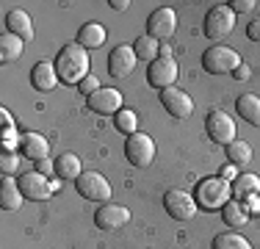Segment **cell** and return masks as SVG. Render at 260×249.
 I'll list each match as a JSON object with an SVG mask.
<instances>
[{
    "label": "cell",
    "instance_id": "31",
    "mask_svg": "<svg viewBox=\"0 0 260 249\" xmlns=\"http://www.w3.org/2000/svg\"><path fill=\"white\" fill-rule=\"evenodd\" d=\"M17 166H20V152H3V158H0V172H3V177L14 174Z\"/></svg>",
    "mask_w": 260,
    "mask_h": 249
},
{
    "label": "cell",
    "instance_id": "35",
    "mask_svg": "<svg viewBox=\"0 0 260 249\" xmlns=\"http://www.w3.org/2000/svg\"><path fill=\"white\" fill-rule=\"evenodd\" d=\"M219 177H224L227 183H235V177H238V166H233V164L221 166V174H219Z\"/></svg>",
    "mask_w": 260,
    "mask_h": 249
},
{
    "label": "cell",
    "instance_id": "27",
    "mask_svg": "<svg viewBox=\"0 0 260 249\" xmlns=\"http://www.w3.org/2000/svg\"><path fill=\"white\" fill-rule=\"evenodd\" d=\"M213 249H252V244L241 233L230 230V233H219V235H216V238H213Z\"/></svg>",
    "mask_w": 260,
    "mask_h": 249
},
{
    "label": "cell",
    "instance_id": "6",
    "mask_svg": "<svg viewBox=\"0 0 260 249\" xmlns=\"http://www.w3.org/2000/svg\"><path fill=\"white\" fill-rule=\"evenodd\" d=\"M235 28V11L230 6H213L205 17V36L213 42L224 39L227 34H233Z\"/></svg>",
    "mask_w": 260,
    "mask_h": 249
},
{
    "label": "cell",
    "instance_id": "2",
    "mask_svg": "<svg viewBox=\"0 0 260 249\" xmlns=\"http://www.w3.org/2000/svg\"><path fill=\"white\" fill-rule=\"evenodd\" d=\"M233 197V183H227L224 177H205L197 183L194 199L200 208L205 210H221Z\"/></svg>",
    "mask_w": 260,
    "mask_h": 249
},
{
    "label": "cell",
    "instance_id": "40",
    "mask_svg": "<svg viewBox=\"0 0 260 249\" xmlns=\"http://www.w3.org/2000/svg\"><path fill=\"white\" fill-rule=\"evenodd\" d=\"M0 119H3V128H14V119H11V114H9V111H0Z\"/></svg>",
    "mask_w": 260,
    "mask_h": 249
},
{
    "label": "cell",
    "instance_id": "18",
    "mask_svg": "<svg viewBox=\"0 0 260 249\" xmlns=\"http://www.w3.org/2000/svg\"><path fill=\"white\" fill-rule=\"evenodd\" d=\"M30 83H34L36 91H53L55 86H58L55 64H50V61H39V64L30 70Z\"/></svg>",
    "mask_w": 260,
    "mask_h": 249
},
{
    "label": "cell",
    "instance_id": "25",
    "mask_svg": "<svg viewBox=\"0 0 260 249\" xmlns=\"http://www.w3.org/2000/svg\"><path fill=\"white\" fill-rule=\"evenodd\" d=\"M133 50H136V55H139L141 61L152 64V61H155L158 55H160V42L152 39L150 34H144V36H139V39L133 42Z\"/></svg>",
    "mask_w": 260,
    "mask_h": 249
},
{
    "label": "cell",
    "instance_id": "28",
    "mask_svg": "<svg viewBox=\"0 0 260 249\" xmlns=\"http://www.w3.org/2000/svg\"><path fill=\"white\" fill-rule=\"evenodd\" d=\"M227 161H230L233 166L249 164V161H252V147L246 144L244 139H235L233 144H227Z\"/></svg>",
    "mask_w": 260,
    "mask_h": 249
},
{
    "label": "cell",
    "instance_id": "1",
    "mask_svg": "<svg viewBox=\"0 0 260 249\" xmlns=\"http://www.w3.org/2000/svg\"><path fill=\"white\" fill-rule=\"evenodd\" d=\"M91 61H89V50L80 47L78 42H70L58 50L55 55V72H58V80L64 86H80L86 78H89Z\"/></svg>",
    "mask_w": 260,
    "mask_h": 249
},
{
    "label": "cell",
    "instance_id": "34",
    "mask_svg": "<svg viewBox=\"0 0 260 249\" xmlns=\"http://www.w3.org/2000/svg\"><path fill=\"white\" fill-rule=\"evenodd\" d=\"M241 205H244V210H246L249 216H257V213H260V194H252V197H246Z\"/></svg>",
    "mask_w": 260,
    "mask_h": 249
},
{
    "label": "cell",
    "instance_id": "38",
    "mask_svg": "<svg viewBox=\"0 0 260 249\" xmlns=\"http://www.w3.org/2000/svg\"><path fill=\"white\" fill-rule=\"evenodd\" d=\"M111 9H114V11H127L130 9V0H111Z\"/></svg>",
    "mask_w": 260,
    "mask_h": 249
},
{
    "label": "cell",
    "instance_id": "17",
    "mask_svg": "<svg viewBox=\"0 0 260 249\" xmlns=\"http://www.w3.org/2000/svg\"><path fill=\"white\" fill-rule=\"evenodd\" d=\"M6 30L14 36H20L22 42L34 39V22H30V14L22 9H11L9 14H6Z\"/></svg>",
    "mask_w": 260,
    "mask_h": 249
},
{
    "label": "cell",
    "instance_id": "32",
    "mask_svg": "<svg viewBox=\"0 0 260 249\" xmlns=\"http://www.w3.org/2000/svg\"><path fill=\"white\" fill-rule=\"evenodd\" d=\"M78 89H80V95H86V97H91V95H94V91H100V89H103V86H100V80H97V78H94V75H89V78H86V80H83V83H80V86H78Z\"/></svg>",
    "mask_w": 260,
    "mask_h": 249
},
{
    "label": "cell",
    "instance_id": "14",
    "mask_svg": "<svg viewBox=\"0 0 260 249\" xmlns=\"http://www.w3.org/2000/svg\"><path fill=\"white\" fill-rule=\"evenodd\" d=\"M20 191H22V197L25 199H34V202H39V199H47L53 194L50 191V180L45 177L42 172H25V174H20Z\"/></svg>",
    "mask_w": 260,
    "mask_h": 249
},
{
    "label": "cell",
    "instance_id": "36",
    "mask_svg": "<svg viewBox=\"0 0 260 249\" xmlns=\"http://www.w3.org/2000/svg\"><path fill=\"white\" fill-rule=\"evenodd\" d=\"M246 36H249L252 42H260V20H252L246 25Z\"/></svg>",
    "mask_w": 260,
    "mask_h": 249
},
{
    "label": "cell",
    "instance_id": "23",
    "mask_svg": "<svg viewBox=\"0 0 260 249\" xmlns=\"http://www.w3.org/2000/svg\"><path fill=\"white\" fill-rule=\"evenodd\" d=\"M252 194H260V177L257 174H238L235 177V183H233V197L238 199V202H244L246 197H252Z\"/></svg>",
    "mask_w": 260,
    "mask_h": 249
},
{
    "label": "cell",
    "instance_id": "37",
    "mask_svg": "<svg viewBox=\"0 0 260 249\" xmlns=\"http://www.w3.org/2000/svg\"><path fill=\"white\" fill-rule=\"evenodd\" d=\"M233 75H235V80H249V78H252V67H249V64H241Z\"/></svg>",
    "mask_w": 260,
    "mask_h": 249
},
{
    "label": "cell",
    "instance_id": "10",
    "mask_svg": "<svg viewBox=\"0 0 260 249\" xmlns=\"http://www.w3.org/2000/svg\"><path fill=\"white\" fill-rule=\"evenodd\" d=\"M177 61L175 58H155L150 67H147V80H150V86H155V89H172L177 80Z\"/></svg>",
    "mask_w": 260,
    "mask_h": 249
},
{
    "label": "cell",
    "instance_id": "16",
    "mask_svg": "<svg viewBox=\"0 0 260 249\" xmlns=\"http://www.w3.org/2000/svg\"><path fill=\"white\" fill-rule=\"evenodd\" d=\"M20 155H22V158H28V161H34V164L47 161V155H50V141H47L42 133H22Z\"/></svg>",
    "mask_w": 260,
    "mask_h": 249
},
{
    "label": "cell",
    "instance_id": "24",
    "mask_svg": "<svg viewBox=\"0 0 260 249\" xmlns=\"http://www.w3.org/2000/svg\"><path fill=\"white\" fill-rule=\"evenodd\" d=\"M22 45L25 42L20 39V36L9 34V30H3V36H0V61L3 64H9V61H17L22 55Z\"/></svg>",
    "mask_w": 260,
    "mask_h": 249
},
{
    "label": "cell",
    "instance_id": "20",
    "mask_svg": "<svg viewBox=\"0 0 260 249\" xmlns=\"http://www.w3.org/2000/svg\"><path fill=\"white\" fill-rule=\"evenodd\" d=\"M55 164V174H58V180H78L80 174H83V164H80V158L75 152H64L58 155V158L53 161Z\"/></svg>",
    "mask_w": 260,
    "mask_h": 249
},
{
    "label": "cell",
    "instance_id": "30",
    "mask_svg": "<svg viewBox=\"0 0 260 249\" xmlns=\"http://www.w3.org/2000/svg\"><path fill=\"white\" fill-rule=\"evenodd\" d=\"M20 141H22V136L17 133V128H3V152H17Z\"/></svg>",
    "mask_w": 260,
    "mask_h": 249
},
{
    "label": "cell",
    "instance_id": "33",
    "mask_svg": "<svg viewBox=\"0 0 260 249\" xmlns=\"http://www.w3.org/2000/svg\"><path fill=\"white\" fill-rule=\"evenodd\" d=\"M235 14H249V11H255V0H233V3H227Z\"/></svg>",
    "mask_w": 260,
    "mask_h": 249
},
{
    "label": "cell",
    "instance_id": "8",
    "mask_svg": "<svg viewBox=\"0 0 260 249\" xmlns=\"http://www.w3.org/2000/svg\"><path fill=\"white\" fill-rule=\"evenodd\" d=\"M177 30V14L175 9H169V6H160L150 14V20H147V34L152 36V39L158 42H169L172 36H175Z\"/></svg>",
    "mask_w": 260,
    "mask_h": 249
},
{
    "label": "cell",
    "instance_id": "7",
    "mask_svg": "<svg viewBox=\"0 0 260 249\" xmlns=\"http://www.w3.org/2000/svg\"><path fill=\"white\" fill-rule=\"evenodd\" d=\"M75 189H78L80 197L91 199V202H108L111 199V183L100 172H83L75 180Z\"/></svg>",
    "mask_w": 260,
    "mask_h": 249
},
{
    "label": "cell",
    "instance_id": "26",
    "mask_svg": "<svg viewBox=\"0 0 260 249\" xmlns=\"http://www.w3.org/2000/svg\"><path fill=\"white\" fill-rule=\"evenodd\" d=\"M221 219H224L227 227H246V222H249V213L244 210V205H241L238 199H230V202L221 208Z\"/></svg>",
    "mask_w": 260,
    "mask_h": 249
},
{
    "label": "cell",
    "instance_id": "19",
    "mask_svg": "<svg viewBox=\"0 0 260 249\" xmlns=\"http://www.w3.org/2000/svg\"><path fill=\"white\" fill-rule=\"evenodd\" d=\"M105 39H108V30H105V25L100 22H86L83 28L78 30V45L86 47V50H97L105 45Z\"/></svg>",
    "mask_w": 260,
    "mask_h": 249
},
{
    "label": "cell",
    "instance_id": "39",
    "mask_svg": "<svg viewBox=\"0 0 260 249\" xmlns=\"http://www.w3.org/2000/svg\"><path fill=\"white\" fill-rule=\"evenodd\" d=\"M50 169H55V164H50V161H39L36 164V172H42V174H47Z\"/></svg>",
    "mask_w": 260,
    "mask_h": 249
},
{
    "label": "cell",
    "instance_id": "9",
    "mask_svg": "<svg viewBox=\"0 0 260 249\" xmlns=\"http://www.w3.org/2000/svg\"><path fill=\"white\" fill-rule=\"evenodd\" d=\"M205 130L216 144L227 147L235 141V119L230 114H224V111H210L208 119H205Z\"/></svg>",
    "mask_w": 260,
    "mask_h": 249
},
{
    "label": "cell",
    "instance_id": "5",
    "mask_svg": "<svg viewBox=\"0 0 260 249\" xmlns=\"http://www.w3.org/2000/svg\"><path fill=\"white\" fill-rule=\"evenodd\" d=\"M164 208H166V213H169L172 219L188 222V219H194V213H197L200 205H197L194 194H188V191H183V189H172V191L164 194Z\"/></svg>",
    "mask_w": 260,
    "mask_h": 249
},
{
    "label": "cell",
    "instance_id": "12",
    "mask_svg": "<svg viewBox=\"0 0 260 249\" xmlns=\"http://www.w3.org/2000/svg\"><path fill=\"white\" fill-rule=\"evenodd\" d=\"M136 61H139V55H136L133 45H119L111 50L108 55V75L111 78H127L130 72L136 70Z\"/></svg>",
    "mask_w": 260,
    "mask_h": 249
},
{
    "label": "cell",
    "instance_id": "15",
    "mask_svg": "<svg viewBox=\"0 0 260 249\" xmlns=\"http://www.w3.org/2000/svg\"><path fill=\"white\" fill-rule=\"evenodd\" d=\"M130 222V210L125 205H100L94 213V224L100 230H119Z\"/></svg>",
    "mask_w": 260,
    "mask_h": 249
},
{
    "label": "cell",
    "instance_id": "13",
    "mask_svg": "<svg viewBox=\"0 0 260 249\" xmlns=\"http://www.w3.org/2000/svg\"><path fill=\"white\" fill-rule=\"evenodd\" d=\"M160 105H164L175 119H185V116L194 114V100H191V95H185L183 89H177V86L160 91Z\"/></svg>",
    "mask_w": 260,
    "mask_h": 249
},
{
    "label": "cell",
    "instance_id": "29",
    "mask_svg": "<svg viewBox=\"0 0 260 249\" xmlns=\"http://www.w3.org/2000/svg\"><path fill=\"white\" fill-rule=\"evenodd\" d=\"M114 124H116V130H119L122 136L139 133V116H136V111H130V108H122L119 114L114 116Z\"/></svg>",
    "mask_w": 260,
    "mask_h": 249
},
{
    "label": "cell",
    "instance_id": "4",
    "mask_svg": "<svg viewBox=\"0 0 260 249\" xmlns=\"http://www.w3.org/2000/svg\"><path fill=\"white\" fill-rule=\"evenodd\" d=\"M125 158L136 169H147L155 161V141L150 139V133H133L125 139Z\"/></svg>",
    "mask_w": 260,
    "mask_h": 249
},
{
    "label": "cell",
    "instance_id": "21",
    "mask_svg": "<svg viewBox=\"0 0 260 249\" xmlns=\"http://www.w3.org/2000/svg\"><path fill=\"white\" fill-rule=\"evenodd\" d=\"M22 202H25V197L20 191V183L11 177H3V183H0V205H3V210H20Z\"/></svg>",
    "mask_w": 260,
    "mask_h": 249
},
{
    "label": "cell",
    "instance_id": "41",
    "mask_svg": "<svg viewBox=\"0 0 260 249\" xmlns=\"http://www.w3.org/2000/svg\"><path fill=\"white\" fill-rule=\"evenodd\" d=\"M58 189H61V180H50V191H53V194H55Z\"/></svg>",
    "mask_w": 260,
    "mask_h": 249
},
{
    "label": "cell",
    "instance_id": "3",
    "mask_svg": "<svg viewBox=\"0 0 260 249\" xmlns=\"http://www.w3.org/2000/svg\"><path fill=\"white\" fill-rule=\"evenodd\" d=\"M244 64L238 55V50L227 47V45H213L210 50L202 53V67L210 75H221V72H235L238 67Z\"/></svg>",
    "mask_w": 260,
    "mask_h": 249
},
{
    "label": "cell",
    "instance_id": "11",
    "mask_svg": "<svg viewBox=\"0 0 260 249\" xmlns=\"http://www.w3.org/2000/svg\"><path fill=\"white\" fill-rule=\"evenodd\" d=\"M86 105H89L91 114L100 116H116L122 111V91L119 89H100L91 97H86Z\"/></svg>",
    "mask_w": 260,
    "mask_h": 249
},
{
    "label": "cell",
    "instance_id": "22",
    "mask_svg": "<svg viewBox=\"0 0 260 249\" xmlns=\"http://www.w3.org/2000/svg\"><path fill=\"white\" fill-rule=\"evenodd\" d=\"M235 108H238V116L244 122L260 128V97L257 95H241L235 100Z\"/></svg>",
    "mask_w": 260,
    "mask_h": 249
}]
</instances>
